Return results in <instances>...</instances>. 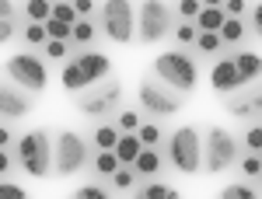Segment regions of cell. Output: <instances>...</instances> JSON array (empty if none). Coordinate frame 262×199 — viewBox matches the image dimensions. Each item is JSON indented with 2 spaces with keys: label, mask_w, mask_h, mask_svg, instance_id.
<instances>
[{
  "label": "cell",
  "mask_w": 262,
  "mask_h": 199,
  "mask_svg": "<svg viewBox=\"0 0 262 199\" xmlns=\"http://www.w3.org/2000/svg\"><path fill=\"white\" fill-rule=\"evenodd\" d=\"M0 147H11V129L7 126H0Z\"/></svg>",
  "instance_id": "obj_46"
},
{
  "label": "cell",
  "mask_w": 262,
  "mask_h": 199,
  "mask_svg": "<svg viewBox=\"0 0 262 199\" xmlns=\"http://www.w3.org/2000/svg\"><path fill=\"white\" fill-rule=\"evenodd\" d=\"M0 18H18V4L14 0H0Z\"/></svg>",
  "instance_id": "obj_43"
},
{
  "label": "cell",
  "mask_w": 262,
  "mask_h": 199,
  "mask_svg": "<svg viewBox=\"0 0 262 199\" xmlns=\"http://www.w3.org/2000/svg\"><path fill=\"white\" fill-rule=\"evenodd\" d=\"M252 32H255V35L262 39V0L255 4V7H252Z\"/></svg>",
  "instance_id": "obj_42"
},
{
  "label": "cell",
  "mask_w": 262,
  "mask_h": 199,
  "mask_svg": "<svg viewBox=\"0 0 262 199\" xmlns=\"http://www.w3.org/2000/svg\"><path fill=\"white\" fill-rule=\"evenodd\" d=\"M28 192L21 189V185H14V182H0V199H25Z\"/></svg>",
  "instance_id": "obj_40"
},
{
  "label": "cell",
  "mask_w": 262,
  "mask_h": 199,
  "mask_svg": "<svg viewBox=\"0 0 262 199\" xmlns=\"http://www.w3.org/2000/svg\"><path fill=\"white\" fill-rule=\"evenodd\" d=\"M42 49H46V56H49V60H67L74 46H70V42H63V39H46Z\"/></svg>",
  "instance_id": "obj_30"
},
{
  "label": "cell",
  "mask_w": 262,
  "mask_h": 199,
  "mask_svg": "<svg viewBox=\"0 0 262 199\" xmlns=\"http://www.w3.org/2000/svg\"><path fill=\"white\" fill-rule=\"evenodd\" d=\"M112 196V189H105V185H81V189H74V199H108Z\"/></svg>",
  "instance_id": "obj_36"
},
{
  "label": "cell",
  "mask_w": 262,
  "mask_h": 199,
  "mask_svg": "<svg viewBox=\"0 0 262 199\" xmlns=\"http://www.w3.org/2000/svg\"><path fill=\"white\" fill-rule=\"evenodd\" d=\"M25 14H28V21H46L53 14V0H28L25 4Z\"/></svg>",
  "instance_id": "obj_27"
},
{
  "label": "cell",
  "mask_w": 262,
  "mask_h": 199,
  "mask_svg": "<svg viewBox=\"0 0 262 199\" xmlns=\"http://www.w3.org/2000/svg\"><path fill=\"white\" fill-rule=\"evenodd\" d=\"M91 168H95L98 179H112V171L119 168V154H116V150H98L95 161H91Z\"/></svg>",
  "instance_id": "obj_22"
},
{
  "label": "cell",
  "mask_w": 262,
  "mask_h": 199,
  "mask_svg": "<svg viewBox=\"0 0 262 199\" xmlns=\"http://www.w3.org/2000/svg\"><path fill=\"white\" fill-rule=\"evenodd\" d=\"M140 137H137V133H122L119 137V143H116V147H112V150H116V154H119V164H133V161H137V154H140Z\"/></svg>",
  "instance_id": "obj_19"
},
{
  "label": "cell",
  "mask_w": 262,
  "mask_h": 199,
  "mask_svg": "<svg viewBox=\"0 0 262 199\" xmlns=\"http://www.w3.org/2000/svg\"><path fill=\"white\" fill-rule=\"evenodd\" d=\"M46 39H49V35H46V25H42V21H28V25H25V42H28V46H46Z\"/></svg>",
  "instance_id": "obj_31"
},
{
  "label": "cell",
  "mask_w": 262,
  "mask_h": 199,
  "mask_svg": "<svg viewBox=\"0 0 262 199\" xmlns=\"http://www.w3.org/2000/svg\"><path fill=\"white\" fill-rule=\"evenodd\" d=\"M203 7H224V0H200Z\"/></svg>",
  "instance_id": "obj_47"
},
{
  "label": "cell",
  "mask_w": 262,
  "mask_h": 199,
  "mask_svg": "<svg viewBox=\"0 0 262 199\" xmlns=\"http://www.w3.org/2000/svg\"><path fill=\"white\" fill-rule=\"evenodd\" d=\"M14 35H18V21L14 18H0V46H7Z\"/></svg>",
  "instance_id": "obj_38"
},
{
  "label": "cell",
  "mask_w": 262,
  "mask_h": 199,
  "mask_svg": "<svg viewBox=\"0 0 262 199\" xmlns=\"http://www.w3.org/2000/svg\"><path fill=\"white\" fill-rule=\"evenodd\" d=\"M200 0H179V14H182V21H196V14H200Z\"/></svg>",
  "instance_id": "obj_39"
},
{
  "label": "cell",
  "mask_w": 262,
  "mask_h": 199,
  "mask_svg": "<svg viewBox=\"0 0 262 199\" xmlns=\"http://www.w3.org/2000/svg\"><path fill=\"white\" fill-rule=\"evenodd\" d=\"M224 112L234 116V119H259L262 116V77L238 87V91H227Z\"/></svg>",
  "instance_id": "obj_12"
},
{
  "label": "cell",
  "mask_w": 262,
  "mask_h": 199,
  "mask_svg": "<svg viewBox=\"0 0 262 199\" xmlns=\"http://www.w3.org/2000/svg\"><path fill=\"white\" fill-rule=\"evenodd\" d=\"M245 150H255V154L262 150V122H255V126L245 129Z\"/></svg>",
  "instance_id": "obj_37"
},
{
  "label": "cell",
  "mask_w": 262,
  "mask_h": 199,
  "mask_svg": "<svg viewBox=\"0 0 262 199\" xmlns=\"http://www.w3.org/2000/svg\"><path fill=\"white\" fill-rule=\"evenodd\" d=\"M133 171H137V179H154L161 171V150L158 147H140V154L133 161Z\"/></svg>",
  "instance_id": "obj_16"
},
{
  "label": "cell",
  "mask_w": 262,
  "mask_h": 199,
  "mask_svg": "<svg viewBox=\"0 0 262 199\" xmlns=\"http://www.w3.org/2000/svg\"><path fill=\"white\" fill-rule=\"evenodd\" d=\"M210 84H213V91H238L242 87V77H238V63L234 56H221V60L210 67Z\"/></svg>",
  "instance_id": "obj_14"
},
{
  "label": "cell",
  "mask_w": 262,
  "mask_h": 199,
  "mask_svg": "<svg viewBox=\"0 0 262 199\" xmlns=\"http://www.w3.org/2000/svg\"><path fill=\"white\" fill-rule=\"evenodd\" d=\"M234 63H238V77H242V87L262 77V56H259V53H252V49H242V53H234Z\"/></svg>",
  "instance_id": "obj_15"
},
{
  "label": "cell",
  "mask_w": 262,
  "mask_h": 199,
  "mask_svg": "<svg viewBox=\"0 0 262 199\" xmlns=\"http://www.w3.org/2000/svg\"><path fill=\"white\" fill-rule=\"evenodd\" d=\"M98 25L105 32V39L116 46H129L137 39V11L133 0H105L98 11Z\"/></svg>",
  "instance_id": "obj_5"
},
{
  "label": "cell",
  "mask_w": 262,
  "mask_h": 199,
  "mask_svg": "<svg viewBox=\"0 0 262 199\" xmlns=\"http://www.w3.org/2000/svg\"><path fill=\"white\" fill-rule=\"evenodd\" d=\"M224 11H227V18H245L248 4L245 0H224Z\"/></svg>",
  "instance_id": "obj_41"
},
{
  "label": "cell",
  "mask_w": 262,
  "mask_h": 199,
  "mask_svg": "<svg viewBox=\"0 0 262 199\" xmlns=\"http://www.w3.org/2000/svg\"><path fill=\"white\" fill-rule=\"evenodd\" d=\"M171 32H175V39H179L182 46H192V42H196V35H200L196 21H182V25H175Z\"/></svg>",
  "instance_id": "obj_33"
},
{
  "label": "cell",
  "mask_w": 262,
  "mask_h": 199,
  "mask_svg": "<svg viewBox=\"0 0 262 199\" xmlns=\"http://www.w3.org/2000/svg\"><path fill=\"white\" fill-rule=\"evenodd\" d=\"M168 161L179 175H196L203 168V137L196 126H179L168 137Z\"/></svg>",
  "instance_id": "obj_6"
},
{
  "label": "cell",
  "mask_w": 262,
  "mask_h": 199,
  "mask_svg": "<svg viewBox=\"0 0 262 199\" xmlns=\"http://www.w3.org/2000/svg\"><path fill=\"white\" fill-rule=\"evenodd\" d=\"M49 18H56V21H67V25H74V21L81 18V14H77V7H74L70 0H63V4H53V14H49Z\"/></svg>",
  "instance_id": "obj_34"
},
{
  "label": "cell",
  "mask_w": 262,
  "mask_h": 199,
  "mask_svg": "<svg viewBox=\"0 0 262 199\" xmlns=\"http://www.w3.org/2000/svg\"><path fill=\"white\" fill-rule=\"evenodd\" d=\"M140 112H133V108H126V112H119V119H116V126H119L122 133H137L140 129Z\"/></svg>",
  "instance_id": "obj_35"
},
{
  "label": "cell",
  "mask_w": 262,
  "mask_h": 199,
  "mask_svg": "<svg viewBox=\"0 0 262 199\" xmlns=\"http://www.w3.org/2000/svg\"><path fill=\"white\" fill-rule=\"evenodd\" d=\"M133 182H137L133 164H119V168L112 171V189H116V192H133Z\"/></svg>",
  "instance_id": "obj_24"
},
{
  "label": "cell",
  "mask_w": 262,
  "mask_h": 199,
  "mask_svg": "<svg viewBox=\"0 0 262 199\" xmlns=\"http://www.w3.org/2000/svg\"><path fill=\"white\" fill-rule=\"evenodd\" d=\"M171 11L164 0H140L137 4V42L140 46H154L164 35H171Z\"/></svg>",
  "instance_id": "obj_10"
},
{
  "label": "cell",
  "mask_w": 262,
  "mask_h": 199,
  "mask_svg": "<svg viewBox=\"0 0 262 199\" xmlns=\"http://www.w3.org/2000/svg\"><path fill=\"white\" fill-rule=\"evenodd\" d=\"M140 199H179V189L168 185V182H147L140 189H133Z\"/></svg>",
  "instance_id": "obj_20"
},
{
  "label": "cell",
  "mask_w": 262,
  "mask_h": 199,
  "mask_svg": "<svg viewBox=\"0 0 262 199\" xmlns=\"http://www.w3.org/2000/svg\"><path fill=\"white\" fill-rule=\"evenodd\" d=\"M53 4H63V0H53Z\"/></svg>",
  "instance_id": "obj_48"
},
{
  "label": "cell",
  "mask_w": 262,
  "mask_h": 199,
  "mask_svg": "<svg viewBox=\"0 0 262 199\" xmlns=\"http://www.w3.org/2000/svg\"><path fill=\"white\" fill-rule=\"evenodd\" d=\"M192 46H196L200 56H213V53H221V49H224V39H221V32H200Z\"/></svg>",
  "instance_id": "obj_23"
},
{
  "label": "cell",
  "mask_w": 262,
  "mask_h": 199,
  "mask_svg": "<svg viewBox=\"0 0 262 199\" xmlns=\"http://www.w3.org/2000/svg\"><path fill=\"white\" fill-rule=\"evenodd\" d=\"M108 70H112V60H108L105 53L84 49V53H77V56H67V67H63L60 80H63V87H67L70 95H77V91H84V87L105 80Z\"/></svg>",
  "instance_id": "obj_1"
},
{
  "label": "cell",
  "mask_w": 262,
  "mask_h": 199,
  "mask_svg": "<svg viewBox=\"0 0 262 199\" xmlns=\"http://www.w3.org/2000/svg\"><path fill=\"white\" fill-rule=\"evenodd\" d=\"M224 18H227L224 7H200V14H196V28H200V32H221Z\"/></svg>",
  "instance_id": "obj_18"
},
{
  "label": "cell",
  "mask_w": 262,
  "mask_h": 199,
  "mask_svg": "<svg viewBox=\"0 0 262 199\" xmlns=\"http://www.w3.org/2000/svg\"><path fill=\"white\" fill-rule=\"evenodd\" d=\"M259 154H262V150H259Z\"/></svg>",
  "instance_id": "obj_50"
},
{
  "label": "cell",
  "mask_w": 262,
  "mask_h": 199,
  "mask_svg": "<svg viewBox=\"0 0 262 199\" xmlns=\"http://www.w3.org/2000/svg\"><path fill=\"white\" fill-rule=\"evenodd\" d=\"M11 171V154H7V147H0V175H7Z\"/></svg>",
  "instance_id": "obj_45"
},
{
  "label": "cell",
  "mask_w": 262,
  "mask_h": 199,
  "mask_svg": "<svg viewBox=\"0 0 262 199\" xmlns=\"http://www.w3.org/2000/svg\"><path fill=\"white\" fill-rule=\"evenodd\" d=\"M245 35H248V25H245V18H224V25H221L224 46H238Z\"/></svg>",
  "instance_id": "obj_21"
},
{
  "label": "cell",
  "mask_w": 262,
  "mask_h": 199,
  "mask_svg": "<svg viewBox=\"0 0 262 199\" xmlns=\"http://www.w3.org/2000/svg\"><path fill=\"white\" fill-rule=\"evenodd\" d=\"M42 25H46V35H49V39H63V42H70V35H74V25H67V21L46 18Z\"/></svg>",
  "instance_id": "obj_26"
},
{
  "label": "cell",
  "mask_w": 262,
  "mask_h": 199,
  "mask_svg": "<svg viewBox=\"0 0 262 199\" xmlns=\"http://www.w3.org/2000/svg\"><path fill=\"white\" fill-rule=\"evenodd\" d=\"M32 108H35V98H32V91L18 87L14 80H0V119L18 122V119H25Z\"/></svg>",
  "instance_id": "obj_13"
},
{
  "label": "cell",
  "mask_w": 262,
  "mask_h": 199,
  "mask_svg": "<svg viewBox=\"0 0 262 199\" xmlns=\"http://www.w3.org/2000/svg\"><path fill=\"white\" fill-rule=\"evenodd\" d=\"M95 32H98V28H95V25H91L88 18H77V21H74V35H70V46H88V42L95 39Z\"/></svg>",
  "instance_id": "obj_25"
},
{
  "label": "cell",
  "mask_w": 262,
  "mask_h": 199,
  "mask_svg": "<svg viewBox=\"0 0 262 199\" xmlns=\"http://www.w3.org/2000/svg\"><path fill=\"white\" fill-rule=\"evenodd\" d=\"M154 77L185 95V91L196 87V80H200V67H196V60H192L185 49H168V53H161V56L154 60Z\"/></svg>",
  "instance_id": "obj_3"
},
{
  "label": "cell",
  "mask_w": 262,
  "mask_h": 199,
  "mask_svg": "<svg viewBox=\"0 0 262 199\" xmlns=\"http://www.w3.org/2000/svg\"><path fill=\"white\" fill-rule=\"evenodd\" d=\"M255 196H259V189L255 185H242V182L238 185H227L221 192V199H255Z\"/></svg>",
  "instance_id": "obj_32"
},
{
  "label": "cell",
  "mask_w": 262,
  "mask_h": 199,
  "mask_svg": "<svg viewBox=\"0 0 262 199\" xmlns=\"http://www.w3.org/2000/svg\"><path fill=\"white\" fill-rule=\"evenodd\" d=\"M4 74H7V80H14L18 87L32 91V95H42L49 84V70H46V60L39 53H14L4 63Z\"/></svg>",
  "instance_id": "obj_11"
},
{
  "label": "cell",
  "mask_w": 262,
  "mask_h": 199,
  "mask_svg": "<svg viewBox=\"0 0 262 199\" xmlns=\"http://www.w3.org/2000/svg\"><path fill=\"white\" fill-rule=\"evenodd\" d=\"M119 101H122V84L116 77H105L98 84H91V87H84L74 95V108L88 116V119H108L112 112H119Z\"/></svg>",
  "instance_id": "obj_2"
},
{
  "label": "cell",
  "mask_w": 262,
  "mask_h": 199,
  "mask_svg": "<svg viewBox=\"0 0 262 199\" xmlns=\"http://www.w3.org/2000/svg\"><path fill=\"white\" fill-rule=\"evenodd\" d=\"M238 158H242V143L231 137L227 129L210 126L206 137H203V168H206L210 175H221L227 168H234Z\"/></svg>",
  "instance_id": "obj_7"
},
{
  "label": "cell",
  "mask_w": 262,
  "mask_h": 199,
  "mask_svg": "<svg viewBox=\"0 0 262 199\" xmlns=\"http://www.w3.org/2000/svg\"><path fill=\"white\" fill-rule=\"evenodd\" d=\"M238 164H242V175H245V179H259V171H262V154L248 150L245 158H238Z\"/></svg>",
  "instance_id": "obj_29"
},
{
  "label": "cell",
  "mask_w": 262,
  "mask_h": 199,
  "mask_svg": "<svg viewBox=\"0 0 262 199\" xmlns=\"http://www.w3.org/2000/svg\"><path fill=\"white\" fill-rule=\"evenodd\" d=\"M14 154H18V164L25 175H32V179H46L49 171H53V140L46 129H32V133H25L18 140V147H14Z\"/></svg>",
  "instance_id": "obj_4"
},
{
  "label": "cell",
  "mask_w": 262,
  "mask_h": 199,
  "mask_svg": "<svg viewBox=\"0 0 262 199\" xmlns=\"http://www.w3.org/2000/svg\"><path fill=\"white\" fill-rule=\"evenodd\" d=\"M259 182H262V171H259Z\"/></svg>",
  "instance_id": "obj_49"
},
{
  "label": "cell",
  "mask_w": 262,
  "mask_h": 199,
  "mask_svg": "<svg viewBox=\"0 0 262 199\" xmlns=\"http://www.w3.org/2000/svg\"><path fill=\"white\" fill-rule=\"evenodd\" d=\"M182 105H185V98H182V91H175V87H168L164 80L158 77H143L140 80V108L150 116V119H171L175 112H182Z\"/></svg>",
  "instance_id": "obj_9"
},
{
  "label": "cell",
  "mask_w": 262,
  "mask_h": 199,
  "mask_svg": "<svg viewBox=\"0 0 262 199\" xmlns=\"http://www.w3.org/2000/svg\"><path fill=\"white\" fill-rule=\"evenodd\" d=\"M70 4L77 7V14H81V18H88V14L95 11V0H70Z\"/></svg>",
  "instance_id": "obj_44"
},
{
  "label": "cell",
  "mask_w": 262,
  "mask_h": 199,
  "mask_svg": "<svg viewBox=\"0 0 262 199\" xmlns=\"http://www.w3.org/2000/svg\"><path fill=\"white\" fill-rule=\"evenodd\" d=\"M88 161H91V154H88V140H84L81 133L60 129V133L53 137V171H56V175L70 179V175L81 171Z\"/></svg>",
  "instance_id": "obj_8"
},
{
  "label": "cell",
  "mask_w": 262,
  "mask_h": 199,
  "mask_svg": "<svg viewBox=\"0 0 262 199\" xmlns=\"http://www.w3.org/2000/svg\"><path fill=\"white\" fill-rule=\"evenodd\" d=\"M137 137H140L143 147H158V143H161V126H158V119H154V122H140Z\"/></svg>",
  "instance_id": "obj_28"
},
{
  "label": "cell",
  "mask_w": 262,
  "mask_h": 199,
  "mask_svg": "<svg viewBox=\"0 0 262 199\" xmlns=\"http://www.w3.org/2000/svg\"><path fill=\"white\" fill-rule=\"evenodd\" d=\"M119 137H122V129L119 126H116V122H105L101 119V126H95V147H98V150H112V147H116V143H119Z\"/></svg>",
  "instance_id": "obj_17"
}]
</instances>
